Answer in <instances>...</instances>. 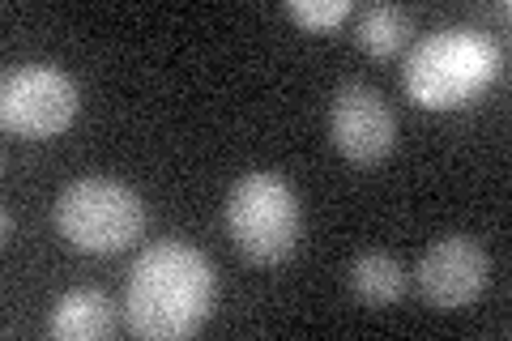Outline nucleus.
<instances>
[{
	"mask_svg": "<svg viewBox=\"0 0 512 341\" xmlns=\"http://www.w3.org/2000/svg\"><path fill=\"white\" fill-rule=\"evenodd\" d=\"M346 282H350V295H355L363 307H393L406 295V269L389 252L355 256L346 269Z\"/></svg>",
	"mask_w": 512,
	"mask_h": 341,
	"instance_id": "nucleus-9",
	"label": "nucleus"
},
{
	"mask_svg": "<svg viewBox=\"0 0 512 341\" xmlns=\"http://www.w3.org/2000/svg\"><path fill=\"white\" fill-rule=\"evenodd\" d=\"M487 64H491L487 52L474 39H461L457 30H444V35L423 43L410 56L406 86L423 107H453L483 86V77L491 73Z\"/></svg>",
	"mask_w": 512,
	"mask_h": 341,
	"instance_id": "nucleus-5",
	"label": "nucleus"
},
{
	"mask_svg": "<svg viewBox=\"0 0 512 341\" xmlns=\"http://www.w3.org/2000/svg\"><path fill=\"white\" fill-rule=\"evenodd\" d=\"M218 278L210 256L192 243L163 239L137 256L124 282V324L150 341L192 337L214 312Z\"/></svg>",
	"mask_w": 512,
	"mask_h": 341,
	"instance_id": "nucleus-1",
	"label": "nucleus"
},
{
	"mask_svg": "<svg viewBox=\"0 0 512 341\" xmlns=\"http://www.w3.org/2000/svg\"><path fill=\"white\" fill-rule=\"evenodd\" d=\"M329 137L342 158H350L355 167H372V162H384L393 154L397 116L389 99L367 81H346L329 99Z\"/></svg>",
	"mask_w": 512,
	"mask_h": 341,
	"instance_id": "nucleus-6",
	"label": "nucleus"
},
{
	"mask_svg": "<svg viewBox=\"0 0 512 341\" xmlns=\"http://www.w3.org/2000/svg\"><path fill=\"white\" fill-rule=\"evenodd\" d=\"M52 222L69 248L90 256H116L133 248L146 231V205L128 184L107 180V175H86V180L60 188Z\"/></svg>",
	"mask_w": 512,
	"mask_h": 341,
	"instance_id": "nucleus-2",
	"label": "nucleus"
},
{
	"mask_svg": "<svg viewBox=\"0 0 512 341\" xmlns=\"http://www.w3.org/2000/svg\"><path fill=\"white\" fill-rule=\"evenodd\" d=\"M350 13H355V5L350 0H286V18L299 22L303 30H333V26H342Z\"/></svg>",
	"mask_w": 512,
	"mask_h": 341,
	"instance_id": "nucleus-11",
	"label": "nucleus"
},
{
	"mask_svg": "<svg viewBox=\"0 0 512 341\" xmlns=\"http://www.w3.org/2000/svg\"><path fill=\"white\" fill-rule=\"evenodd\" d=\"M410 35H414V22H410V13L397 5H363L355 18V43L367 56L384 60V56L402 52Z\"/></svg>",
	"mask_w": 512,
	"mask_h": 341,
	"instance_id": "nucleus-10",
	"label": "nucleus"
},
{
	"mask_svg": "<svg viewBox=\"0 0 512 341\" xmlns=\"http://www.w3.org/2000/svg\"><path fill=\"white\" fill-rule=\"evenodd\" d=\"M299 192L278 171H248L227 192V235L252 265H278L299 248Z\"/></svg>",
	"mask_w": 512,
	"mask_h": 341,
	"instance_id": "nucleus-3",
	"label": "nucleus"
},
{
	"mask_svg": "<svg viewBox=\"0 0 512 341\" xmlns=\"http://www.w3.org/2000/svg\"><path fill=\"white\" fill-rule=\"evenodd\" d=\"M120 329V312L103 290L77 286L60 295L52 316H47V337L52 341H103Z\"/></svg>",
	"mask_w": 512,
	"mask_h": 341,
	"instance_id": "nucleus-8",
	"label": "nucleus"
},
{
	"mask_svg": "<svg viewBox=\"0 0 512 341\" xmlns=\"http://www.w3.org/2000/svg\"><path fill=\"white\" fill-rule=\"evenodd\" d=\"M419 290L436 312H461L487 290V248L474 235H440L419 256Z\"/></svg>",
	"mask_w": 512,
	"mask_h": 341,
	"instance_id": "nucleus-7",
	"label": "nucleus"
},
{
	"mask_svg": "<svg viewBox=\"0 0 512 341\" xmlns=\"http://www.w3.org/2000/svg\"><path fill=\"white\" fill-rule=\"evenodd\" d=\"M77 120V86L56 64H18L0 86V124L13 137L47 141Z\"/></svg>",
	"mask_w": 512,
	"mask_h": 341,
	"instance_id": "nucleus-4",
	"label": "nucleus"
}]
</instances>
